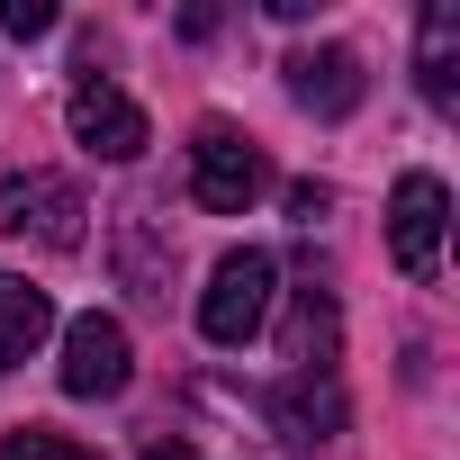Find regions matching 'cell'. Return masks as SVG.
<instances>
[{
    "mask_svg": "<svg viewBox=\"0 0 460 460\" xmlns=\"http://www.w3.org/2000/svg\"><path fill=\"white\" fill-rule=\"evenodd\" d=\"M136 460H199V451H190V442H145Z\"/></svg>",
    "mask_w": 460,
    "mask_h": 460,
    "instance_id": "cell-16",
    "label": "cell"
},
{
    "mask_svg": "<svg viewBox=\"0 0 460 460\" xmlns=\"http://www.w3.org/2000/svg\"><path fill=\"white\" fill-rule=\"evenodd\" d=\"M82 190L55 181V172H10L0 181V235H37L46 253H73L82 244Z\"/></svg>",
    "mask_w": 460,
    "mask_h": 460,
    "instance_id": "cell-3",
    "label": "cell"
},
{
    "mask_svg": "<svg viewBox=\"0 0 460 460\" xmlns=\"http://www.w3.org/2000/svg\"><path fill=\"white\" fill-rule=\"evenodd\" d=\"M136 379V343H127V325L118 316H73L64 325V397H118Z\"/></svg>",
    "mask_w": 460,
    "mask_h": 460,
    "instance_id": "cell-6",
    "label": "cell"
},
{
    "mask_svg": "<svg viewBox=\"0 0 460 460\" xmlns=\"http://www.w3.org/2000/svg\"><path fill=\"white\" fill-rule=\"evenodd\" d=\"M415 82L433 109H460V10L451 0H433L424 28H415Z\"/></svg>",
    "mask_w": 460,
    "mask_h": 460,
    "instance_id": "cell-9",
    "label": "cell"
},
{
    "mask_svg": "<svg viewBox=\"0 0 460 460\" xmlns=\"http://www.w3.org/2000/svg\"><path fill=\"white\" fill-rule=\"evenodd\" d=\"M190 190H199V208H217V217H244V208L271 190V163H262V145H253L244 127L208 118V127L190 136Z\"/></svg>",
    "mask_w": 460,
    "mask_h": 460,
    "instance_id": "cell-2",
    "label": "cell"
},
{
    "mask_svg": "<svg viewBox=\"0 0 460 460\" xmlns=\"http://www.w3.org/2000/svg\"><path fill=\"white\" fill-rule=\"evenodd\" d=\"M325 208H334V190H325V181H298V190H289V217H298V226H316Z\"/></svg>",
    "mask_w": 460,
    "mask_h": 460,
    "instance_id": "cell-15",
    "label": "cell"
},
{
    "mask_svg": "<svg viewBox=\"0 0 460 460\" xmlns=\"http://www.w3.org/2000/svg\"><path fill=\"white\" fill-rule=\"evenodd\" d=\"M271 289H280V262L271 253H226L217 271H208V289H199V334L208 343H226V352H235V343H253L262 334V316H271Z\"/></svg>",
    "mask_w": 460,
    "mask_h": 460,
    "instance_id": "cell-1",
    "label": "cell"
},
{
    "mask_svg": "<svg viewBox=\"0 0 460 460\" xmlns=\"http://www.w3.org/2000/svg\"><path fill=\"white\" fill-rule=\"evenodd\" d=\"M0 460H100V451H82L73 433H46V424H19V433H0Z\"/></svg>",
    "mask_w": 460,
    "mask_h": 460,
    "instance_id": "cell-13",
    "label": "cell"
},
{
    "mask_svg": "<svg viewBox=\"0 0 460 460\" xmlns=\"http://www.w3.org/2000/svg\"><path fill=\"white\" fill-rule=\"evenodd\" d=\"M64 118H73V145H82V154H100V163H136V154H145V109H136L118 82H100V73H82V82H73Z\"/></svg>",
    "mask_w": 460,
    "mask_h": 460,
    "instance_id": "cell-5",
    "label": "cell"
},
{
    "mask_svg": "<svg viewBox=\"0 0 460 460\" xmlns=\"http://www.w3.org/2000/svg\"><path fill=\"white\" fill-rule=\"evenodd\" d=\"M55 28V0H0V37H46Z\"/></svg>",
    "mask_w": 460,
    "mask_h": 460,
    "instance_id": "cell-14",
    "label": "cell"
},
{
    "mask_svg": "<svg viewBox=\"0 0 460 460\" xmlns=\"http://www.w3.org/2000/svg\"><path fill=\"white\" fill-rule=\"evenodd\" d=\"M262 415L280 424V442H289V451H325V442L343 433V388H334V379H298V370H289V388H271V397H262Z\"/></svg>",
    "mask_w": 460,
    "mask_h": 460,
    "instance_id": "cell-8",
    "label": "cell"
},
{
    "mask_svg": "<svg viewBox=\"0 0 460 460\" xmlns=\"http://www.w3.org/2000/svg\"><path fill=\"white\" fill-rule=\"evenodd\" d=\"M442 226H451V190L433 172H406L397 199H388V262L406 280H433L442 271Z\"/></svg>",
    "mask_w": 460,
    "mask_h": 460,
    "instance_id": "cell-4",
    "label": "cell"
},
{
    "mask_svg": "<svg viewBox=\"0 0 460 460\" xmlns=\"http://www.w3.org/2000/svg\"><path fill=\"white\" fill-rule=\"evenodd\" d=\"M334 352H343L334 289H298V307H289V361H298V379H334Z\"/></svg>",
    "mask_w": 460,
    "mask_h": 460,
    "instance_id": "cell-10",
    "label": "cell"
},
{
    "mask_svg": "<svg viewBox=\"0 0 460 460\" xmlns=\"http://www.w3.org/2000/svg\"><path fill=\"white\" fill-rule=\"evenodd\" d=\"M46 334H55L46 289H28V280H10V271H0V370L37 361V343H46Z\"/></svg>",
    "mask_w": 460,
    "mask_h": 460,
    "instance_id": "cell-11",
    "label": "cell"
},
{
    "mask_svg": "<svg viewBox=\"0 0 460 460\" xmlns=\"http://www.w3.org/2000/svg\"><path fill=\"white\" fill-rule=\"evenodd\" d=\"M280 73H289V100H298L307 118H352V109H361V55H352V46H307V55H289Z\"/></svg>",
    "mask_w": 460,
    "mask_h": 460,
    "instance_id": "cell-7",
    "label": "cell"
},
{
    "mask_svg": "<svg viewBox=\"0 0 460 460\" xmlns=\"http://www.w3.org/2000/svg\"><path fill=\"white\" fill-rule=\"evenodd\" d=\"M118 262H127L136 298H172V262H154V217L145 208H118Z\"/></svg>",
    "mask_w": 460,
    "mask_h": 460,
    "instance_id": "cell-12",
    "label": "cell"
}]
</instances>
